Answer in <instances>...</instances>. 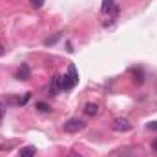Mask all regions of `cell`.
Segmentation results:
<instances>
[{
	"label": "cell",
	"mask_w": 157,
	"mask_h": 157,
	"mask_svg": "<svg viewBox=\"0 0 157 157\" xmlns=\"http://www.w3.org/2000/svg\"><path fill=\"white\" fill-rule=\"evenodd\" d=\"M77 82H78V73H77V70H75V66L70 64V68H68V75L60 77V86H62V90H71Z\"/></svg>",
	"instance_id": "1"
},
{
	"label": "cell",
	"mask_w": 157,
	"mask_h": 157,
	"mask_svg": "<svg viewBox=\"0 0 157 157\" xmlns=\"http://www.w3.org/2000/svg\"><path fill=\"white\" fill-rule=\"evenodd\" d=\"M82 128H84V122L80 119H70L64 122V132H68V133H77Z\"/></svg>",
	"instance_id": "2"
},
{
	"label": "cell",
	"mask_w": 157,
	"mask_h": 157,
	"mask_svg": "<svg viewBox=\"0 0 157 157\" xmlns=\"http://www.w3.org/2000/svg\"><path fill=\"white\" fill-rule=\"evenodd\" d=\"M102 13H106L108 17H113L119 13V6L115 0H102Z\"/></svg>",
	"instance_id": "3"
},
{
	"label": "cell",
	"mask_w": 157,
	"mask_h": 157,
	"mask_svg": "<svg viewBox=\"0 0 157 157\" xmlns=\"http://www.w3.org/2000/svg\"><path fill=\"white\" fill-rule=\"evenodd\" d=\"M113 128H115L117 132H130V130H132V124H130L128 119L119 117V119H115V122H113Z\"/></svg>",
	"instance_id": "4"
},
{
	"label": "cell",
	"mask_w": 157,
	"mask_h": 157,
	"mask_svg": "<svg viewBox=\"0 0 157 157\" xmlns=\"http://www.w3.org/2000/svg\"><path fill=\"white\" fill-rule=\"evenodd\" d=\"M31 77V71H29V66L28 64H20L18 71H17V78L18 80H29Z\"/></svg>",
	"instance_id": "5"
},
{
	"label": "cell",
	"mask_w": 157,
	"mask_h": 157,
	"mask_svg": "<svg viewBox=\"0 0 157 157\" xmlns=\"http://www.w3.org/2000/svg\"><path fill=\"white\" fill-rule=\"evenodd\" d=\"M84 113H86V115H90V117H93V115H97V113H99V106H97V104H93V102H88V104L84 106Z\"/></svg>",
	"instance_id": "6"
},
{
	"label": "cell",
	"mask_w": 157,
	"mask_h": 157,
	"mask_svg": "<svg viewBox=\"0 0 157 157\" xmlns=\"http://www.w3.org/2000/svg\"><path fill=\"white\" fill-rule=\"evenodd\" d=\"M59 90H62V86H60V75H55L53 77V80H51V95H55Z\"/></svg>",
	"instance_id": "7"
},
{
	"label": "cell",
	"mask_w": 157,
	"mask_h": 157,
	"mask_svg": "<svg viewBox=\"0 0 157 157\" xmlns=\"http://www.w3.org/2000/svg\"><path fill=\"white\" fill-rule=\"evenodd\" d=\"M35 152H37L35 146H24V148L20 150V157H33Z\"/></svg>",
	"instance_id": "8"
},
{
	"label": "cell",
	"mask_w": 157,
	"mask_h": 157,
	"mask_svg": "<svg viewBox=\"0 0 157 157\" xmlns=\"http://www.w3.org/2000/svg\"><path fill=\"white\" fill-rule=\"evenodd\" d=\"M29 4H31V7H35V9H40V7L44 6V0H29Z\"/></svg>",
	"instance_id": "9"
},
{
	"label": "cell",
	"mask_w": 157,
	"mask_h": 157,
	"mask_svg": "<svg viewBox=\"0 0 157 157\" xmlns=\"http://www.w3.org/2000/svg\"><path fill=\"white\" fill-rule=\"evenodd\" d=\"M37 108H39L40 112H51V108H49L48 104H44V102H39V104H37Z\"/></svg>",
	"instance_id": "10"
},
{
	"label": "cell",
	"mask_w": 157,
	"mask_h": 157,
	"mask_svg": "<svg viewBox=\"0 0 157 157\" xmlns=\"http://www.w3.org/2000/svg\"><path fill=\"white\" fill-rule=\"evenodd\" d=\"M146 128H148V130H157V122H150Z\"/></svg>",
	"instance_id": "11"
},
{
	"label": "cell",
	"mask_w": 157,
	"mask_h": 157,
	"mask_svg": "<svg viewBox=\"0 0 157 157\" xmlns=\"http://www.w3.org/2000/svg\"><path fill=\"white\" fill-rule=\"evenodd\" d=\"M4 110H6V108H4V104L0 102V122H2V117H4Z\"/></svg>",
	"instance_id": "12"
},
{
	"label": "cell",
	"mask_w": 157,
	"mask_h": 157,
	"mask_svg": "<svg viewBox=\"0 0 157 157\" xmlns=\"http://www.w3.org/2000/svg\"><path fill=\"white\" fill-rule=\"evenodd\" d=\"M152 148H154V150H155V152H157V139H155V141H154V143H152Z\"/></svg>",
	"instance_id": "13"
},
{
	"label": "cell",
	"mask_w": 157,
	"mask_h": 157,
	"mask_svg": "<svg viewBox=\"0 0 157 157\" xmlns=\"http://www.w3.org/2000/svg\"><path fill=\"white\" fill-rule=\"evenodd\" d=\"M70 157H82V155H78V154H71Z\"/></svg>",
	"instance_id": "14"
},
{
	"label": "cell",
	"mask_w": 157,
	"mask_h": 157,
	"mask_svg": "<svg viewBox=\"0 0 157 157\" xmlns=\"http://www.w3.org/2000/svg\"><path fill=\"white\" fill-rule=\"evenodd\" d=\"M0 53H2V44H0Z\"/></svg>",
	"instance_id": "15"
}]
</instances>
